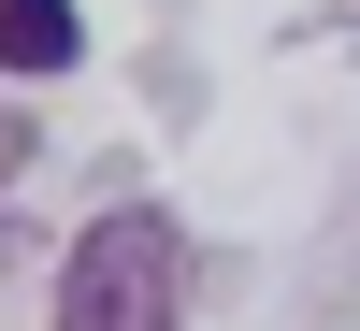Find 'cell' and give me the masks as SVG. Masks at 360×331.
<instances>
[{"label": "cell", "instance_id": "6da1fadb", "mask_svg": "<svg viewBox=\"0 0 360 331\" xmlns=\"http://www.w3.org/2000/svg\"><path fill=\"white\" fill-rule=\"evenodd\" d=\"M188 317V231L159 202H115L101 231H72L58 259V331H173Z\"/></svg>", "mask_w": 360, "mask_h": 331}, {"label": "cell", "instance_id": "7a4b0ae2", "mask_svg": "<svg viewBox=\"0 0 360 331\" xmlns=\"http://www.w3.org/2000/svg\"><path fill=\"white\" fill-rule=\"evenodd\" d=\"M72 58H86L72 0H0V72H72Z\"/></svg>", "mask_w": 360, "mask_h": 331}, {"label": "cell", "instance_id": "3957f363", "mask_svg": "<svg viewBox=\"0 0 360 331\" xmlns=\"http://www.w3.org/2000/svg\"><path fill=\"white\" fill-rule=\"evenodd\" d=\"M15 173H29V115H0V188H15Z\"/></svg>", "mask_w": 360, "mask_h": 331}]
</instances>
